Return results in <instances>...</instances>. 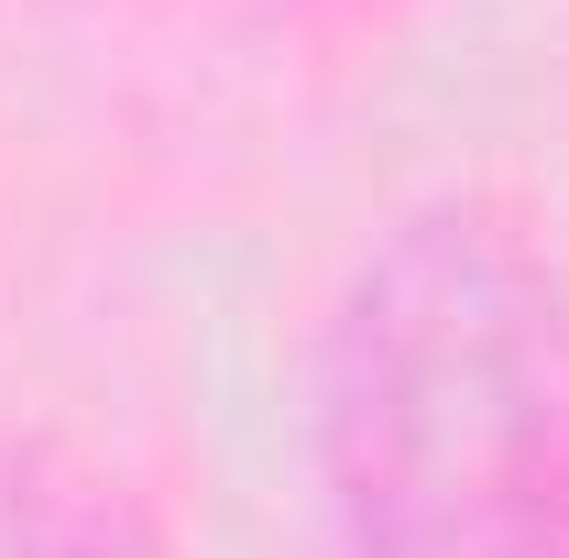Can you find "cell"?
I'll return each mask as SVG.
<instances>
[{
    "label": "cell",
    "mask_w": 569,
    "mask_h": 558,
    "mask_svg": "<svg viewBox=\"0 0 569 558\" xmlns=\"http://www.w3.org/2000/svg\"><path fill=\"white\" fill-rule=\"evenodd\" d=\"M559 482V307L482 219H417L329 340V492L351 558H537Z\"/></svg>",
    "instance_id": "obj_1"
}]
</instances>
